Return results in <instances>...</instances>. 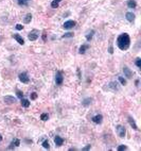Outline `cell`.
I'll use <instances>...</instances> for the list:
<instances>
[{
  "instance_id": "cell-1",
  "label": "cell",
  "mask_w": 141,
  "mask_h": 151,
  "mask_svg": "<svg viewBox=\"0 0 141 151\" xmlns=\"http://www.w3.org/2000/svg\"><path fill=\"white\" fill-rule=\"evenodd\" d=\"M130 45V38L127 33H122L117 38V46L120 50H127Z\"/></svg>"
},
{
  "instance_id": "cell-2",
  "label": "cell",
  "mask_w": 141,
  "mask_h": 151,
  "mask_svg": "<svg viewBox=\"0 0 141 151\" xmlns=\"http://www.w3.org/2000/svg\"><path fill=\"white\" fill-rule=\"evenodd\" d=\"M116 131H117V134L118 136H120L121 138H123L125 136V133H126V130H125V128L123 127V126L121 125H118L117 127H116Z\"/></svg>"
},
{
  "instance_id": "cell-3",
  "label": "cell",
  "mask_w": 141,
  "mask_h": 151,
  "mask_svg": "<svg viewBox=\"0 0 141 151\" xmlns=\"http://www.w3.org/2000/svg\"><path fill=\"white\" fill-rule=\"evenodd\" d=\"M18 78H19V81L22 82V83H24V84H27V83H29V82H30V78H29V76H28L27 73L19 74Z\"/></svg>"
},
{
  "instance_id": "cell-4",
  "label": "cell",
  "mask_w": 141,
  "mask_h": 151,
  "mask_svg": "<svg viewBox=\"0 0 141 151\" xmlns=\"http://www.w3.org/2000/svg\"><path fill=\"white\" fill-rule=\"evenodd\" d=\"M38 36H39V32H38L37 30H33L31 31L29 34H28V38L30 39V41H36V39L38 38Z\"/></svg>"
},
{
  "instance_id": "cell-5",
  "label": "cell",
  "mask_w": 141,
  "mask_h": 151,
  "mask_svg": "<svg viewBox=\"0 0 141 151\" xmlns=\"http://www.w3.org/2000/svg\"><path fill=\"white\" fill-rule=\"evenodd\" d=\"M63 81H64L63 73H62V71H57V73H56V75H55V83H56V85L63 84Z\"/></svg>"
},
{
  "instance_id": "cell-6",
  "label": "cell",
  "mask_w": 141,
  "mask_h": 151,
  "mask_svg": "<svg viewBox=\"0 0 141 151\" xmlns=\"http://www.w3.org/2000/svg\"><path fill=\"white\" fill-rule=\"evenodd\" d=\"M75 25H76V23L74 20H67L64 23V25H63V28L66 29V30H69V29H72Z\"/></svg>"
},
{
  "instance_id": "cell-7",
  "label": "cell",
  "mask_w": 141,
  "mask_h": 151,
  "mask_svg": "<svg viewBox=\"0 0 141 151\" xmlns=\"http://www.w3.org/2000/svg\"><path fill=\"white\" fill-rule=\"evenodd\" d=\"M3 100H4V102L6 104H13V103L16 102V99L12 96H5L4 98H3Z\"/></svg>"
},
{
  "instance_id": "cell-8",
  "label": "cell",
  "mask_w": 141,
  "mask_h": 151,
  "mask_svg": "<svg viewBox=\"0 0 141 151\" xmlns=\"http://www.w3.org/2000/svg\"><path fill=\"white\" fill-rule=\"evenodd\" d=\"M123 73H124L125 77L128 78V79H130V78L133 77V71L130 70L128 67H126V66H124V68H123Z\"/></svg>"
},
{
  "instance_id": "cell-9",
  "label": "cell",
  "mask_w": 141,
  "mask_h": 151,
  "mask_svg": "<svg viewBox=\"0 0 141 151\" xmlns=\"http://www.w3.org/2000/svg\"><path fill=\"white\" fill-rule=\"evenodd\" d=\"M19 145H20V141L18 138H15V139H13V141L11 142V144H10L9 149H13V148H15V147H18Z\"/></svg>"
},
{
  "instance_id": "cell-10",
  "label": "cell",
  "mask_w": 141,
  "mask_h": 151,
  "mask_svg": "<svg viewBox=\"0 0 141 151\" xmlns=\"http://www.w3.org/2000/svg\"><path fill=\"white\" fill-rule=\"evenodd\" d=\"M54 143H55V145L57 146V147H61L63 144H64V139H63L61 136H57V135H56L55 137H54Z\"/></svg>"
},
{
  "instance_id": "cell-11",
  "label": "cell",
  "mask_w": 141,
  "mask_h": 151,
  "mask_svg": "<svg viewBox=\"0 0 141 151\" xmlns=\"http://www.w3.org/2000/svg\"><path fill=\"white\" fill-rule=\"evenodd\" d=\"M91 120H92L94 124H101V123H102V120H103V116H102L101 114L96 115V116H93V117H92V119H91Z\"/></svg>"
},
{
  "instance_id": "cell-12",
  "label": "cell",
  "mask_w": 141,
  "mask_h": 151,
  "mask_svg": "<svg viewBox=\"0 0 141 151\" xmlns=\"http://www.w3.org/2000/svg\"><path fill=\"white\" fill-rule=\"evenodd\" d=\"M128 123H129V125H130V127H132L134 130H138V127H137V125H136V123H135V120H134V118L132 117V116H128Z\"/></svg>"
},
{
  "instance_id": "cell-13",
  "label": "cell",
  "mask_w": 141,
  "mask_h": 151,
  "mask_svg": "<svg viewBox=\"0 0 141 151\" xmlns=\"http://www.w3.org/2000/svg\"><path fill=\"white\" fill-rule=\"evenodd\" d=\"M125 17H126V19H127L128 21H130V23H133V21L135 20V14L132 13V12H127V13H126Z\"/></svg>"
},
{
  "instance_id": "cell-14",
  "label": "cell",
  "mask_w": 141,
  "mask_h": 151,
  "mask_svg": "<svg viewBox=\"0 0 141 151\" xmlns=\"http://www.w3.org/2000/svg\"><path fill=\"white\" fill-rule=\"evenodd\" d=\"M13 37L16 39V41H17V43H18V44H20V45H23V44H24V41H23V38H22L21 36H20L19 34H14V35H13Z\"/></svg>"
},
{
  "instance_id": "cell-15",
  "label": "cell",
  "mask_w": 141,
  "mask_h": 151,
  "mask_svg": "<svg viewBox=\"0 0 141 151\" xmlns=\"http://www.w3.org/2000/svg\"><path fill=\"white\" fill-rule=\"evenodd\" d=\"M88 48H89V45H82L80 47V49H79V53L80 54H84Z\"/></svg>"
},
{
  "instance_id": "cell-16",
  "label": "cell",
  "mask_w": 141,
  "mask_h": 151,
  "mask_svg": "<svg viewBox=\"0 0 141 151\" xmlns=\"http://www.w3.org/2000/svg\"><path fill=\"white\" fill-rule=\"evenodd\" d=\"M127 6L129 9H135L137 6V3H136L135 0H128L127 1Z\"/></svg>"
},
{
  "instance_id": "cell-17",
  "label": "cell",
  "mask_w": 141,
  "mask_h": 151,
  "mask_svg": "<svg viewBox=\"0 0 141 151\" xmlns=\"http://www.w3.org/2000/svg\"><path fill=\"white\" fill-rule=\"evenodd\" d=\"M31 20H32V15H31V14L29 13V14H27L26 17L23 18V23L24 24H30Z\"/></svg>"
},
{
  "instance_id": "cell-18",
  "label": "cell",
  "mask_w": 141,
  "mask_h": 151,
  "mask_svg": "<svg viewBox=\"0 0 141 151\" xmlns=\"http://www.w3.org/2000/svg\"><path fill=\"white\" fill-rule=\"evenodd\" d=\"M20 103H21V105L23 107H29L30 106V101L28 99H21V101H20Z\"/></svg>"
},
{
  "instance_id": "cell-19",
  "label": "cell",
  "mask_w": 141,
  "mask_h": 151,
  "mask_svg": "<svg viewBox=\"0 0 141 151\" xmlns=\"http://www.w3.org/2000/svg\"><path fill=\"white\" fill-rule=\"evenodd\" d=\"M93 34H94V30H91L90 32H88V33L86 34V39H87V42H90V41H91V38H92Z\"/></svg>"
},
{
  "instance_id": "cell-20",
  "label": "cell",
  "mask_w": 141,
  "mask_h": 151,
  "mask_svg": "<svg viewBox=\"0 0 141 151\" xmlns=\"http://www.w3.org/2000/svg\"><path fill=\"white\" fill-rule=\"evenodd\" d=\"M109 88L114 89V91H118V89H119L118 84L116 83V82H110V83H109Z\"/></svg>"
},
{
  "instance_id": "cell-21",
  "label": "cell",
  "mask_w": 141,
  "mask_h": 151,
  "mask_svg": "<svg viewBox=\"0 0 141 151\" xmlns=\"http://www.w3.org/2000/svg\"><path fill=\"white\" fill-rule=\"evenodd\" d=\"M91 101H92V99H91V98H86V99L83 100L82 104H83L84 106H88V105H89V104L91 103Z\"/></svg>"
},
{
  "instance_id": "cell-22",
  "label": "cell",
  "mask_w": 141,
  "mask_h": 151,
  "mask_svg": "<svg viewBox=\"0 0 141 151\" xmlns=\"http://www.w3.org/2000/svg\"><path fill=\"white\" fill-rule=\"evenodd\" d=\"M118 80H119V82L122 85H126V80L123 77H121V76H119V77H118Z\"/></svg>"
},
{
  "instance_id": "cell-23",
  "label": "cell",
  "mask_w": 141,
  "mask_h": 151,
  "mask_svg": "<svg viewBox=\"0 0 141 151\" xmlns=\"http://www.w3.org/2000/svg\"><path fill=\"white\" fill-rule=\"evenodd\" d=\"M48 118H49V115H48L47 113H43V114L40 115V119H41V120H44V121L48 120Z\"/></svg>"
},
{
  "instance_id": "cell-24",
  "label": "cell",
  "mask_w": 141,
  "mask_h": 151,
  "mask_svg": "<svg viewBox=\"0 0 141 151\" xmlns=\"http://www.w3.org/2000/svg\"><path fill=\"white\" fill-rule=\"evenodd\" d=\"M16 94H17V97L20 99H22L23 98V93L21 91H19V89H16Z\"/></svg>"
},
{
  "instance_id": "cell-25",
  "label": "cell",
  "mask_w": 141,
  "mask_h": 151,
  "mask_svg": "<svg viewBox=\"0 0 141 151\" xmlns=\"http://www.w3.org/2000/svg\"><path fill=\"white\" fill-rule=\"evenodd\" d=\"M43 147H44L45 149H50V145H49V142H48V141L43 142Z\"/></svg>"
},
{
  "instance_id": "cell-26",
  "label": "cell",
  "mask_w": 141,
  "mask_h": 151,
  "mask_svg": "<svg viewBox=\"0 0 141 151\" xmlns=\"http://www.w3.org/2000/svg\"><path fill=\"white\" fill-rule=\"evenodd\" d=\"M29 1H30V0H18V3H19L20 5H27Z\"/></svg>"
},
{
  "instance_id": "cell-27",
  "label": "cell",
  "mask_w": 141,
  "mask_h": 151,
  "mask_svg": "<svg viewBox=\"0 0 141 151\" xmlns=\"http://www.w3.org/2000/svg\"><path fill=\"white\" fill-rule=\"evenodd\" d=\"M135 63H136V66H137V67H138V68H141V59H140V57H137Z\"/></svg>"
},
{
  "instance_id": "cell-28",
  "label": "cell",
  "mask_w": 141,
  "mask_h": 151,
  "mask_svg": "<svg viewBox=\"0 0 141 151\" xmlns=\"http://www.w3.org/2000/svg\"><path fill=\"white\" fill-rule=\"evenodd\" d=\"M66 37H73V33H71V32H68V33H65L62 36V38H66Z\"/></svg>"
},
{
  "instance_id": "cell-29",
  "label": "cell",
  "mask_w": 141,
  "mask_h": 151,
  "mask_svg": "<svg viewBox=\"0 0 141 151\" xmlns=\"http://www.w3.org/2000/svg\"><path fill=\"white\" fill-rule=\"evenodd\" d=\"M123 150H127V147L124 146V145H120L118 147V151H123Z\"/></svg>"
},
{
  "instance_id": "cell-30",
  "label": "cell",
  "mask_w": 141,
  "mask_h": 151,
  "mask_svg": "<svg viewBox=\"0 0 141 151\" xmlns=\"http://www.w3.org/2000/svg\"><path fill=\"white\" fill-rule=\"evenodd\" d=\"M51 6H52L53 9H56V8H58V3L55 2V1H52V2H51Z\"/></svg>"
},
{
  "instance_id": "cell-31",
  "label": "cell",
  "mask_w": 141,
  "mask_h": 151,
  "mask_svg": "<svg viewBox=\"0 0 141 151\" xmlns=\"http://www.w3.org/2000/svg\"><path fill=\"white\" fill-rule=\"evenodd\" d=\"M15 28H16V30H22V29H23V26H22V25H20V24H17Z\"/></svg>"
},
{
  "instance_id": "cell-32",
  "label": "cell",
  "mask_w": 141,
  "mask_h": 151,
  "mask_svg": "<svg viewBox=\"0 0 141 151\" xmlns=\"http://www.w3.org/2000/svg\"><path fill=\"white\" fill-rule=\"evenodd\" d=\"M36 98H37V94H36V93H32V94H31V99L35 100Z\"/></svg>"
},
{
  "instance_id": "cell-33",
  "label": "cell",
  "mask_w": 141,
  "mask_h": 151,
  "mask_svg": "<svg viewBox=\"0 0 141 151\" xmlns=\"http://www.w3.org/2000/svg\"><path fill=\"white\" fill-rule=\"evenodd\" d=\"M90 148H91V146H90V145H87L86 147H84V148H83V150H84V151H86V150H89Z\"/></svg>"
},
{
  "instance_id": "cell-34",
  "label": "cell",
  "mask_w": 141,
  "mask_h": 151,
  "mask_svg": "<svg viewBox=\"0 0 141 151\" xmlns=\"http://www.w3.org/2000/svg\"><path fill=\"white\" fill-rule=\"evenodd\" d=\"M53 1H55V2H57V3H59V2H61V1H62V0H53Z\"/></svg>"
},
{
  "instance_id": "cell-35",
  "label": "cell",
  "mask_w": 141,
  "mask_h": 151,
  "mask_svg": "<svg viewBox=\"0 0 141 151\" xmlns=\"http://www.w3.org/2000/svg\"><path fill=\"white\" fill-rule=\"evenodd\" d=\"M1 141H2V136L0 135V142H1Z\"/></svg>"
}]
</instances>
